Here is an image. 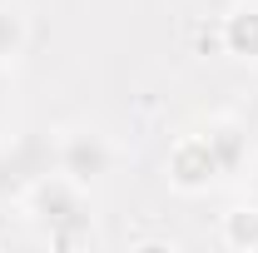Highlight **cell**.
Wrapping results in <instances>:
<instances>
[{
    "mask_svg": "<svg viewBox=\"0 0 258 253\" xmlns=\"http://www.w3.org/2000/svg\"><path fill=\"white\" fill-rule=\"evenodd\" d=\"M25 214H30L55 243H80V238H90V228H95L85 184L64 179L60 169L30 184V194H25Z\"/></svg>",
    "mask_w": 258,
    "mask_h": 253,
    "instance_id": "6da1fadb",
    "label": "cell"
},
{
    "mask_svg": "<svg viewBox=\"0 0 258 253\" xmlns=\"http://www.w3.org/2000/svg\"><path fill=\"white\" fill-rule=\"evenodd\" d=\"M55 169L75 184H99L104 174H114V144L109 134H99L90 124H75V129H60L55 139Z\"/></svg>",
    "mask_w": 258,
    "mask_h": 253,
    "instance_id": "7a4b0ae2",
    "label": "cell"
},
{
    "mask_svg": "<svg viewBox=\"0 0 258 253\" xmlns=\"http://www.w3.org/2000/svg\"><path fill=\"white\" fill-rule=\"evenodd\" d=\"M169 184L184 194H204L214 189L219 179H224V164L214 154V144H209V134H189V139H179V149L169 154Z\"/></svg>",
    "mask_w": 258,
    "mask_h": 253,
    "instance_id": "3957f363",
    "label": "cell"
},
{
    "mask_svg": "<svg viewBox=\"0 0 258 253\" xmlns=\"http://www.w3.org/2000/svg\"><path fill=\"white\" fill-rule=\"evenodd\" d=\"M219 40H224V55L258 65V5H253V0L233 5V10L224 15V30H219Z\"/></svg>",
    "mask_w": 258,
    "mask_h": 253,
    "instance_id": "277c9868",
    "label": "cell"
},
{
    "mask_svg": "<svg viewBox=\"0 0 258 253\" xmlns=\"http://www.w3.org/2000/svg\"><path fill=\"white\" fill-rule=\"evenodd\" d=\"M224 248L233 253H258V204H238L224 214Z\"/></svg>",
    "mask_w": 258,
    "mask_h": 253,
    "instance_id": "5b68a950",
    "label": "cell"
},
{
    "mask_svg": "<svg viewBox=\"0 0 258 253\" xmlns=\"http://www.w3.org/2000/svg\"><path fill=\"white\" fill-rule=\"evenodd\" d=\"M10 85H15V80H10V65L0 60V109H5V99H10Z\"/></svg>",
    "mask_w": 258,
    "mask_h": 253,
    "instance_id": "8992f818",
    "label": "cell"
},
{
    "mask_svg": "<svg viewBox=\"0 0 258 253\" xmlns=\"http://www.w3.org/2000/svg\"><path fill=\"white\" fill-rule=\"evenodd\" d=\"M209 5H224V10H233V5H243V0H209Z\"/></svg>",
    "mask_w": 258,
    "mask_h": 253,
    "instance_id": "52a82bcc",
    "label": "cell"
},
{
    "mask_svg": "<svg viewBox=\"0 0 258 253\" xmlns=\"http://www.w3.org/2000/svg\"><path fill=\"white\" fill-rule=\"evenodd\" d=\"M253 199H258V164H253Z\"/></svg>",
    "mask_w": 258,
    "mask_h": 253,
    "instance_id": "ba28073f",
    "label": "cell"
}]
</instances>
